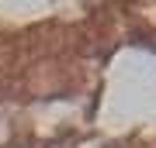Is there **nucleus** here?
Here are the masks:
<instances>
[]
</instances>
